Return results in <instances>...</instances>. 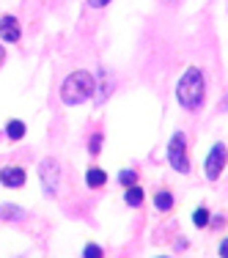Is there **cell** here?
I'll use <instances>...</instances> for the list:
<instances>
[{"label": "cell", "instance_id": "obj_16", "mask_svg": "<svg viewBox=\"0 0 228 258\" xmlns=\"http://www.w3.org/2000/svg\"><path fill=\"white\" fill-rule=\"evenodd\" d=\"M83 255L85 258H102V247H99V244H85V250H83Z\"/></svg>", "mask_w": 228, "mask_h": 258}, {"label": "cell", "instance_id": "obj_7", "mask_svg": "<svg viewBox=\"0 0 228 258\" xmlns=\"http://www.w3.org/2000/svg\"><path fill=\"white\" fill-rule=\"evenodd\" d=\"M25 179H28V173L20 165H6V168H0V181L9 189H20L22 184H25Z\"/></svg>", "mask_w": 228, "mask_h": 258}, {"label": "cell", "instance_id": "obj_14", "mask_svg": "<svg viewBox=\"0 0 228 258\" xmlns=\"http://www.w3.org/2000/svg\"><path fill=\"white\" fill-rule=\"evenodd\" d=\"M119 184H124V187H132V184H138V170L124 168V170L119 173Z\"/></svg>", "mask_w": 228, "mask_h": 258}, {"label": "cell", "instance_id": "obj_2", "mask_svg": "<svg viewBox=\"0 0 228 258\" xmlns=\"http://www.w3.org/2000/svg\"><path fill=\"white\" fill-rule=\"evenodd\" d=\"M94 94H96V77L85 69L72 72V75L61 83V102L69 104V107L88 102Z\"/></svg>", "mask_w": 228, "mask_h": 258}, {"label": "cell", "instance_id": "obj_6", "mask_svg": "<svg viewBox=\"0 0 228 258\" xmlns=\"http://www.w3.org/2000/svg\"><path fill=\"white\" fill-rule=\"evenodd\" d=\"M0 39H6L9 44H17L22 39V28L17 22V17H11V14L0 17Z\"/></svg>", "mask_w": 228, "mask_h": 258}, {"label": "cell", "instance_id": "obj_4", "mask_svg": "<svg viewBox=\"0 0 228 258\" xmlns=\"http://www.w3.org/2000/svg\"><path fill=\"white\" fill-rule=\"evenodd\" d=\"M225 162H228V149L223 143H214L206 154V162H203V173H206L209 181H217L220 173L225 170Z\"/></svg>", "mask_w": 228, "mask_h": 258}, {"label": "cell", "instance_id": "obj_13", "mask_svg": "<svg viewBox=\"0 0 228 258\" xmlns=\"http://www.w3.org/2000/svg\"><path fill=\"white\" fill-rule=\"evenodd\" d=\"M193 223H195V228H206L209 225V209L206 206H198L193 212Z\"/></svg>", "mask_w": 228, "mask_h": 258}, {"label": "cell", "instance_id": "obj_1", "mask_svg": "<svg viewBox=\"0 0 228 258\" xmlns=\"http://www.w3.org/2000/svg\"><path fill=\"white\" fill-rule=\"evenodd\" d=\"M203 96H206V80H203V72L198 69V66H190V69L182 75V80L176 83V102L182 104L184 110L195 113V110H201Z\"/></svg>", "mask_w": 228, "mask_h": 258}, {"label": "cell", "instance_id": "obj_12", "mask_svg": "<svg viewBox=\"0 0 228 258\" xmlns=\"http://www.w3.org/2000/svg\"><path fill=\"white\" fill-rule=\"evenodd\" d=\"M0 217L3 220H22V209L17 204H3L0 206Z\"/></svg>", "mask_w": 228, "mask_h": 258}, {"label": "cell", "instance_id": "obj_11", "mask_svg": "<svg viewBox=\"0 0 228 258\" xmlns=\"http://www.w3.org/2000/svg\"><path fill=\"white\" fill-rule=\"evenodd\" d=\"M28 132V126L22 124V121H9V126H6V135H9V140H22Z\"/></svg>", "mask_w": 228, "mask_h": 258}, {"label": "cell", "instance_id": "obj_3", "mask_svg": "<svg viewBox=\"0 0 228 258\" xmlns=\"http://www.w3.org/2000/svg\"><path fill=\"white\" fill-rule=\"evenodd\" d=\"M168 162L176 173H190V157H187V135L174 132L168 143Z\"/></svg>", "mask_w": 228, "mask_h": 258}, {"label": "cell", "instance_id": "obj_10", "mask_svg": "<svg viewBox=\"0 0 228 258\" xmlns=\"http://www.w3.org/2000/svg\"><path fill=\"white\" fill-rule=\"evenodd\" d=\"M154 206H157L159 212H170V209H174V195H170L168 189H159V192L154 195Z\"/></svg>", "mask_w": 228, "mask_h": 258}, {"label": "cell", "instance_id": "obj_8", "mask_svg": "<svg viewBox=\"0 0 228 258\" xmlns=\"http://www.w3.org/2000/svg\"><path fill=\"white\" fill-rule=\"evenodd\" d=\"M85 184H88L91 189H99L107 184V173H104L102 168H88L85 170Z\"/></svg>", "mask_w": 228, "mask_h": 258}, {"label": "cell", "instance_id": "obj_9", "mask_svg": "<svg viewBox=\"0 0 228 258\" xmlns=\"http://www.w3.org/2000/svg\"><path fill=\"white\" fill-rule=\"evenodd\" d=\"M124 201H127V206H132V209L143 206V189H140L138 184H132V187H124Z\"/></svg>", "mask_w": 228, "mask_h": 258}, {"label": "cell", "instance_id": "obj_19", "mask_svg": "<svg viewBox=\"0 0 228 258\" xmlns=\"http://www.w3.org/2000/svg\"><path fill=\"white\" fill-rule=\"evenodd\" d=\"M3 58H6V50H3V47H0V63H3Z\"/></svg>", "mask_w": 228, "mask_h": 258}, {"label": "cell", "instance_id": "obj_5", "mask_svg": "<svg viewBox=\"0 0 228 258\" xmlns=\"http://www.w3.org/2000/svg\"><path fill=\"white\" fill-rule=\"evenodd\" d=\"M39 179H41V189H44L47 195H55L58 192V184H61V165L58 159H44V162L39 165Z\"/></svg>", "mask_w": 228, "mask_h": 258}, {"label": "cell", "instance_id": "obj_17", "mask_svg": "<svg viewBox=\"0 0 228 258\" xmlns=\"http://www.w3.org/2000/svg\"><path fill=\"white\" fill-rule=\"evenodd\" d=\"M107 3H110V0H88V6H91V9H104Z\"/></svg>", "mask_w": 228, "mask_h": 258}, {"label": "cell", "instance_id": "obj_15", "mask_svg": "<svg viewBox=\"0 0 228 258\" xmlns=\"http://www.w3.org/2000/svg\"><path fill=\"white\" fill-rule=\"evenodd\" d=\"M102 140H104V138H102L99 132H96V135H91V140H88V151H91V154H94V157H96V154H99V151H102Z\"/></svg>", "mask_w": 228, "mask_h": 258}, {"label": "cell", "instance_id": "obj_18", "mask_svg": "<svg viewBox=\"0 0 228 258\" xmlns=\"http://www.w3.org/2000/svg\"><path fill=\"white\" fill-rule=\"evenodd\" d=\"M217 253H220V258H228V239H225L223 244H220V250H217Z\"/></svg>", "mask_w": 228, "mask_h": 258}]
</instances>
